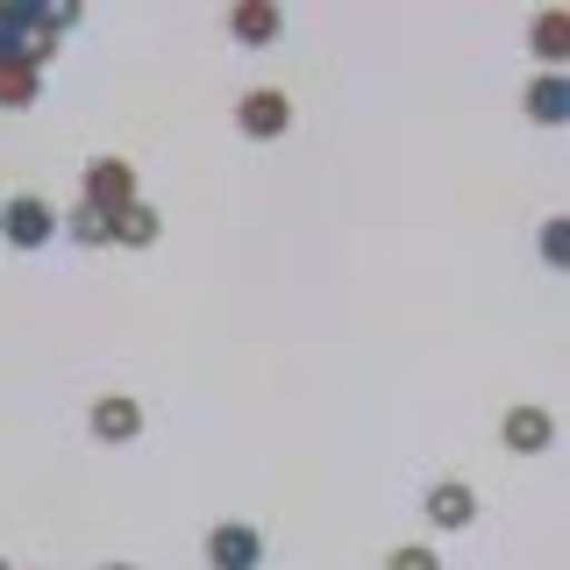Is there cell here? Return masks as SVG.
Instances as JSON below:
<instances>
[{
  "label": "cell",
  "instance_id": "obj_1",
  "mask_svg": "<svg viewBox=\"0 0 570 570\" xmlns=\"http://www.w3.org/2000/svg\"><path fill=\"white\" fill-rule=\"evenodd\" d=\"M86 207H100L107 222H115L121 207H136V171L121 165V157H94V165H86Z\"/></svg>",
  "mask_w": 570,
  "mask_h": 570
},
{
  "label": "cell",
  "instance_id": "obj_2",
  "mask_svg": "<svg viewBox=\"0 0 570 570\" xmlns=\"http://www.w3.org/2000/svg\"><path fill=\"white\" fill-rule=\"evenodd\" d=\"M50 228H58V214H50L43 200H29V193L0 207V236H8L14 249H43V243H50Z\"/></svg>",
  "mask_w": 570,
  "mask_h": 570
},
{
  "label": "cell",
  "instance_id": "obj_3",
  "mask_svg": "<svg viewBox=\"0 0 570 570\" xmlns=\"http://www.w3.org/2000/svg\"><path fill=\"white\" fill-rule=\"evenodd\" d=\"M236 121H243V136L272 142V136H285V129H293V100H285V94H272V86H257V94H243Z\"/></svg>",
  "mask_w": 570,
  "mask_h": 570
},
{
  "label": "cell",
  "instance_id": "obj_4",
  "mask_svg": "<svg viewBox=\"0 0 570 570\" xmlns=\"http://www.w3.org/2000/svg\"><path fill=\"white\" fill-rule=\"evenodd\" d=\"M264 557V542H257V528H243V521H222L207 534V563L214 570H257Z\"/></svg>",
  "mask_w": 570,
  "mask_h": 570
},
{
  "label": "cell",
  "instance_id": "obj_5",
  "mask_svg": "<svg viewBox=\"0 0 570 570\" xmlns=\"http://www.w3.org/2000/svg\"><path fill=\"white\" fill-rule=\"evenodd\" d=\"M94 435L100 442H136L142 435V406L129 400V392H107V400H94Z\"/></svg>",
  "mask_w": 570,
  "mask_h": 570
},
{
  "label": "cell",
  "instance_id": "obj_6",
  "mask_svg": "<svg viewBox=\"0 0 570 570\" xmlns=\"http://www.w3.org/2000/svg\"><path fill=\"white\" fill-rule=\"evenodd\" d=\"M499 435H507V450H513V456H542V450H549V435H557V421H549L542 406H513Z\"/></svg>",
  "mask_w": 570,
  "mask_h": 570
},
{
  "label": "cell",
  "instance_id": "obj_7",
  "mask_svg": "<svg viewBox=\"0 0 570 570\" xmlns=\"http://www.w3.org/2000/svg\"><path fill=\"white\" fill-rule=\"evenodd\" d=\"M428 521H435V528H471L478 521V492L463 485V478L435 485V492H428Z\"/></svg>",
  "mask_w": 570,
  "mask_h": 570
},
{
  "label": "cell",
  "instance_id": "obj_8",
  "mask_svg": "<svg viewBox=\"0 0 570 570\" xmlns=\"http://www.w3.org/2000/svg\"><path fill=\"white\" fill-rule=\"evenodd\" d=\"M528 115L542 121V129H557V121H570V86L557 79V71H542V79L528 86Z\"/></svg>",
  "mask_w": 570,
  "mask_h": 570
},
{
  "label": "cell",
  "instance_id": "obj_9",
  "mask_svg": "<svg viewBox=\"0 0 570 570\" xmlns=\"http://www.w3.org/2000/svg\"><path fill=\"white\" fill-rule=\"evenodd\" d=\"M228 36H243V43H272V36H278V8H272V0H243V8L228 14Z\"/></svg>",
  "mask_w": 570,
  "mask_h": 570
},
{
  "label": "cell",
  "instance_id": "obj_10",
  "mask_svg": "<svg viewBox=\"0 0 570 570\" xmlns=\"http://www.w3.org/2000/svg\"><path fill=\"white\" fill-rule=\"evenodd\" d=\"M534 58L557 71L570 58V14H534Z\"/></svg>",
  "mask_w": 570,
  "mask_h": 570
},
{
  "label": "cell",
  "instance_id": "obj_11",
  "mask_svg": "<svg viewBox=\"0 0 570 570\" xmlns=\"http://www.w3.org/2000/svg\"><path fill=\"white\" fill-rule=\"evenodd\" d=\"M115 243L150 249V243H157V207H142V200H136V207H121V214H115Z\"/></svg>",
  "mask_w": 570,
  "mask_h": 570
},
{
  "label": "cell",
  "instance_id": "obj_12",
  "mask_svg": "<svg viewBox=\"0 0 570 570\" xmlns=\"http://www.w3.org/2000/svg\"><path fill=\"white\" fill-rule=\"evenodd\" d=\"M65 228H71V236H79V243H107V236H115V222H107L100 207H86V200L65 214Z\"/></svg>",
  "mask_w": 570,
  "mask_h": 570
},
{
  "label": "cell",
  "instance_id": "obj_13",
  "mask_svg": "<svg viewBox=\"0 0 570 570\" xmlns=\"http://www.w3.org/2000/svg\"><path fill=\"white\" fill-rule=\"evenodd\" d=\"M36 100V65H8L0 71V107H29Z\"/></svg>",
  "mask_w": 570,
  "mask_h": 570
},
{
  "label": "cell",
  "instance_id": "obj_14",
  "mask_svg": "<svg viewBox=\"0 0 570 570\" xmlns=\"http://www.w3.org/2000/svg\"><path fill=\"white\" fill-rule=\"evenodd\" d=\"M385 570H442V563H435V549L406 542V549H392V557H385Z\"/></svg>",
  "mask_w": 570,
  "mask_h": 570
},
{
  "label": "cell",
  "instance_id": "obj_15",
  "mask_svg": "<svg viewBox=\"0 0 570 570\" xmlns=\"http://www.w3.org/2000/svg\"><path fill=\"white\" fill-rule=\"evenodd\" d=\"M542 257H549V264L570 257V222H563V214H557V222H542Z\"/></svg>",
  "mask_w": 570,
  "mask_h": 570
},
{
  "label": "cell",
  "instance_id": "obj_16",
  "mask_svg": "<svg viewBox=\"0 0 570 570\" xmlns=\"http://www.w3.org/2000/svg\"><path fill=\"white\" fill-rule=\"evenodd\" d=\"M8 65H29V36H14L8 22H0V71Z\"/></svg>",
  "mask_w": 570,
  "mask_h": 570
},
{
  "label": "cell",
  "instance_id": "obj_17",
  "mask_svg": "<svg viewBox=\"0 0 570 570\" xmlns=\"http://www.w3.org/2000/svg\"><path fill=\"white\" fill-rule=\"evenodd\" d=\"M107 570H136V563H107Z\"/></svg>",
  "mask_w": 570,
  "mask_h": 570
},
{
  "label": "cell",
  "instance_id": "obj_18",
  "mask_svg": "<svg viewBox=\"0 0 570 570\" xmlns=\"http://www.w3.org/2000/svg\"><path fill=\"white\" fill-rule=\"evenodd\" d=\"M0 570H8V563H0Z\"/></svg>",
  "mask_w": 570,
  "mask_h": 570
}]
</instances>
